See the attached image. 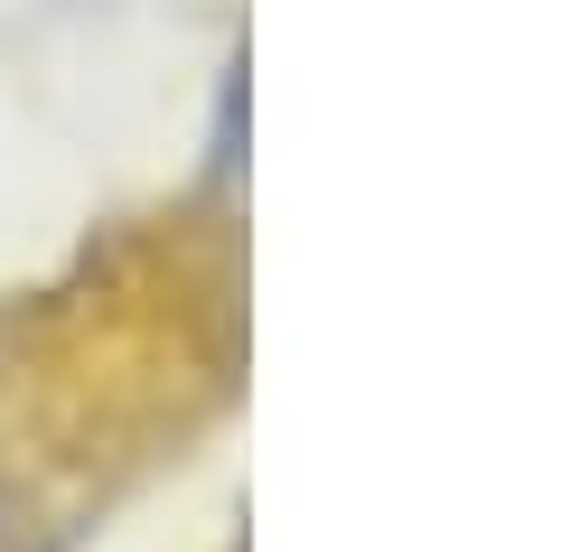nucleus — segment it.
I'll return each instance as SVG.
<instances>
[]
</instances>
